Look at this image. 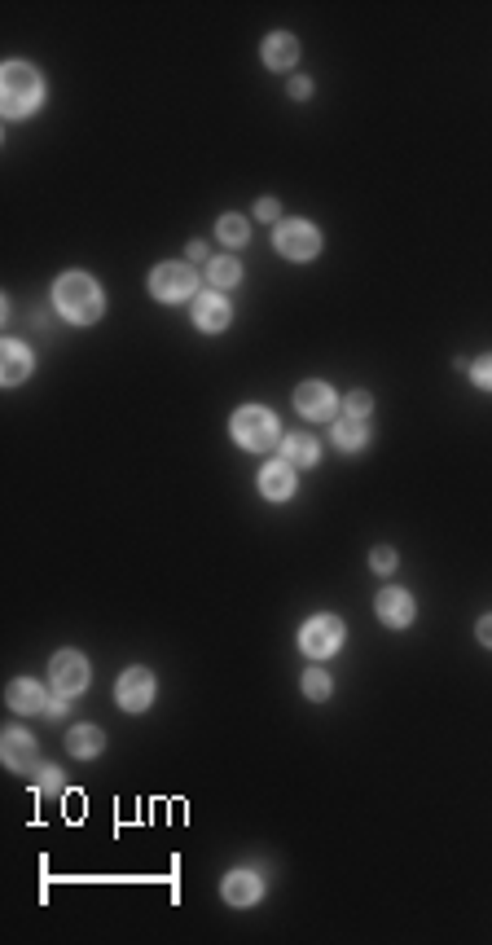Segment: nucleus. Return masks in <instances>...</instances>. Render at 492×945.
Returning a JSON list of instances; mask_svg holds the SVG:
<instances>
[{
	"mask_svg": "<svg viewBox=\"0 0 492 945\" xmlns=\"http://www.w3.org/2000/svg\"><path fill=\"white\" fill-rule=\"evenodd\" d=\"M53 308H58L71 326H93V321L102 317L106 299H102V286L88 273H62L58 282H53Z\"/></svg>",
	"mask_w": 492,
	"mask_h": 945,
	"instance_id": "f257e3e1",
	"label": "nucleus"
},
{
	"mask_svg": "<svg viewBox=\"0 0 492 945\" xmlns=\"http://www.w3.org/2000/svg\"><path fill=\"white\" fill-rule=\"evenodd\" d=\"M40 102H44V75L27 62H9L0 71V110H5V119L36 115Z\"/></svg>",
	"mask_w": 492,
	"mask_h": 945,
	"instance_id": "f03ea898",
	"label": "nucleus"
},
{
	"mask_svg": "<svg viewBox=\"0 0 492 945\" xmlns=\"http://www.w3.org/2000/svg\"><path fill=\"white\" fill-rule=\"evenodd\" d=\"M233 440L242 444V449L251 453H268V449H282V422H277L273 409L264 405H242L238 414L229 422Z\"/></svg>",
	"mask_w": 492,
	"mask_h": 945,
	"instance_id": "7ed1b4c3",
	"label": "nucleus"
},
{
	"mask_svg": "<svg viewBox=\"0 0 492 945\" xmlns=\"http://www.w3.org/2000/svg\"><path fill=\"white\" fill-rule=\"evenodd\" d=\"M273 247H277V255H286V260H295V264L317 260L321 255V229L308 225V220H277Z\"/></svg>",
	"mask_w": 492,
	"mask_h": 945,
	"instance_id": "20e7f679",
	"label": "nucleus"
},
{
	"mask_svg": "<svg viewBox=\"0 0 492 945\" xmlns=\"http://www.w3.org/2000/svg\"><path fill=\"white\" fill-rule=\"evenodd\" d=\"M150 295L159 304H181V299H198V273L181 260H167L150 273Z\"/></svg>",
	"mask_w": 492,
	"mask_h": 945,
	"instance_id": "39448f33",
	"label": "nucleus"
},
{
	"mask_svg": "<svg viewBox=\"0 0 492 945\" xmlns=\"http://www.w3.org/2000/svg\"><path fill=\"white\" fill-rule=\"evenodd\" d=\"M299 647H304L308 660H330V655L343 647V620L339 616H312L308 625L299 629Z\"/></svg>",
	"mask_w": 492,
	"mask_h": 945,
	"instance_id": "423d86ee",
	"label": "nucleus"
},
{
	"mask_svg": "<svg viewBox=\"0 0 492 945\" xmlns=\"http://www.w3.org/2000/svg\"><path fill=\"white\" fill-rule=\"evenodd\" d=\"M295 409L308 422H334L339 418V396L330 383H299L295 387Z\"/></svg>",
	"mask_w": 492,
	"mask_h": 945,
	"instance_id": "0eeeda50",
	"label": "nucleus"
},
{
	"mask_svg": "<svg viewBox=\"0 0 492 945\" xmlns=\"http://www.w3.org/2000/svg\"><path fill=\"white\" fill-rule=\"evenodd\" d=\"M49 682H53V691H62V695H80L88 686V660L80 651H58L49 664Z\"/></svg>",
	"mask_w": 492,
	"mask_h": 945,
	"instance_id": "6e6552de",
	"label": "nucleus"
},
{
	"mask_svg": "<svg viewBox=\"0 0 492 945\" xmlns=\"http://www.w3.org/2000/svg\"><path fill=\"white\" fill-rule=\"evenodd\" d=\"M119 708L123 713H145L154 704V673L150 669H128L119 677Z\"/></svg>",
	"mask_w": 492,
	"mask_h": 945,
	"instance_id": "1a4fd4ad",
	"label": "nucleus"
},
{
	"mask_svg": "<svg viewBox=\"0 0 492 945\" xmlns=\"http://www.w3.org/2000/svg\"><path fill=\"white\" fill-rule=\"evenodd\" d=\"M233 321V308H229V299L225 291H203L194 299V326L198 330H207V335H220Z\"/></svg>",
	"mask_w": 492,
	"mask_h": 945,
	"instance_id": "9d476101",
	"label": "nucleus"
},
{
	"mask_svg": "<svg viewBox=\"0 0 492 945\" xmlns=\"http://www.w3.org/2000/svg\"><path fill=\"white\" fill-rule=\"evenodd\" d=\"M295 466H290L286 458H277V462H268L264 471H260V493L268 497V502H290L295 497Z\"/></svg>",
	"mask_w": 492,
	"mask_h": 945,
	"instance_id": "9b49d317",
	"label": "nucleus"
},
{
	"mask_svg": "<svg viewBox=\"0 0 492 945\" xmlns=\"http://www.w3.org/2000/svg\"><path fill=\"white\" fill-rule=\"evenodd\" d=\"M0 752H5V765L14 774H31V770H36V739H31L27 730H5Z\"/></svg>",
	"mask_w": 492,
	"mask_h": 945,
	"instance_id": "f8f14e48",
	"label": "nucleus"
},
{
	"mask_svg": "<svg viewBox=\"0 0 492 945\" xmlns=\"http://www.w3.org/2000/svg\"><path fill=\"white\" fill-rule=\"evenodd\" d=\"M378 620H383L387 629H405V625H413V598L405 594V589L387 585L383 594H378Z\"/></svg>",
	"mask_w": 492,
	"mask_h": 945,
	"instance_id": "ddd939ff",
	"label": "nucleus"
},
{
	"mask_svg": "<svg viewBox=\"0 0 492 945\" xmlns=\"http://www.w3.org/2000/svg\"><path fill=\"white\" fill-rule=\"evenodd\" d=\"M220 893H225L229 906H255L260 902V893H264V884H260V875L255 871H229L225 884H220Z\"/></svg>",
	"mask_w": 492,
	"mask_h": 945,
	"instance_id": "4468645a",
	"label": "nucleus"
},
{
	"mask_svg": "<svg viewBox=\"0 0 492 945\" xmlns=\"http://www.w3.org/2000/svg\"><path fill=\"white\" fill-rule=\"evenodd\" d=\"M44 704H49V691H44L36 677H18V682L9 686V708H14L18 717L44 713Z\"/></svg>",
	"mask_w": 492,
	"mask_h": 945,
	"instance_id": "2eb2a0df",
	"label": "nucleus"
},
{
	"mask_svg": "<svg viewBox=\"0 0 492 945\" xmlns=\"http://www.w3.org/2000/svg\"><path fill=\"white\" fill-rule=\"evenodd\" d=\"M27 374H31V348L27 343H18V339H9L5 348H0V383L18 387Z\"/></svg>",
	"mask_w": 492,
	"mask_h": 945,
	"instance_id": "dca6fc26",
	"label": "nucleus"
},
{
	"mask_svg": "<svg viewBox=\"0 0 492 945\" xmlns=\"http://www.w3.org/2000/svg\"><path fill=\"white\" fill-rule=\"evenodd\" d=\"M264 66L268 71H290V66L299 62V40L286 36V31H273V36L264 40Z\"/></svg>",
	"mask_w": 492,
	"mask_h": 945,
	"instance_id": "f3484780",
	"label": "nucleus"
},
{
	"mask_svg": "<svg viewBox=\"0 0 492 945\" xmlns=\"http://www.w3.org/2000/svg\"><path fill=\"white\" fill-rule=\"evenodd\" d=\"M330 440L339 444L343 453L365 449V444H369V427H365V418H348V414L334 418V422H330Z\"/></svg>",
	"mask_w": 492,
	"mask_h": 945,
	"instance_id": "a211bd4d",
	"label": "nucleus"
},
{
	"mask_svg": "<svg viewBox=\"0 0 492 945\" xmlns=\"http://www.w3.org/2000/svg\"><path fill=\"white\" fill-rule=\"evenodd\" d=\"M106 748V735L97 726H75L71 735H66V752L80 756V761H93V756H102Z\"/></svg>",
	"mask_w": 492,
	"mask_h": 945,
	"instance_id": "6ab92c4d",
	"label": "nucleus"
},
{
	"mask_svg": "<svg viewBox=\"0 0 492 945\" xmlns=\"http://www.w3.org/2000/svg\"><path fill=\"white\" fill-rule=\"evenodd\" d=\"M282 458L295 466V471H304V466H317L321 444L312 440V436H286V440H282Z\"/></svg>",
	"mask_w": 492,
	"mask_h": 945,
	"instance_id": "aec40b11",
	"label": "nucleus"
},
{
	"mask_svg": "<svg viewBox=\"0 0 492 945\" xmlns=\"http://www.w3.org/2000/svg\"><path fill=\"white\" fill-rule=\"evenodd\" d=\"M207 282L211 291H233L242 282V264L233 255H216V260H207Z\"/></svg>",
	"mask_w": 492,
	"mask_h": 945,
	"instance_id": "412c9836",
	"label": "nucleus"
},
{
	"mask_svg": "<svg viewBox=\"0 0 492 945\" xmlns=\"http://www.w3.org/2000/svg\"><path fill=\"white\" fill-rule=\"evenodd\" d=\"M31 778H36V792H44V796H62L66 792V778H62L58 765H36Z\"/></svg>",
	"mask_w": 492,
	"mask_h": 945,
	"instance_id": "4be33fe9",
	"label": "nucleus"
},
{
	"mask_svg": "<svg viewBox=\"0 0 492 945\" xmlns=\"http://www.w3.org/2000/svg\"><path fill=\"white\" fill-rule=\"evenodd\" d=\"M220 242H229V247H242L246 238H251V225H246V216H220Z\"/></svg>",
	"mask_w": 492,
	"mask_h": 945,
	"instance_id": "5701e85b",
	"label": "nucleus"
},
{
	"mask_svg": "<svg viewBox=\"0 0 492 945\" xmlns=\"http://www.w3.org/2000/svg\"><path fill=\"white\" fill-rule=\"evenodd\" d=\"M330 686H334V682H330V677L321 673V669H308V673H304V695H308V699H330Z\"/></svg>",
	"mask_w": 492,
	"mask_h": 945,
	"instance_id": "b1692460",
	"label": "nucleus"
},
{
	"mask_svg": "<svg viewBox=\"0 0 492 945\" xmlns=\"http://www.w3.org/2000/svg\"><path fill=\"white\" fill-rule=\"evenodd\" d=\"M396 563H400V559H396V550H391V546H378L374 554H369V567H374V572H378V576H387V572H396Z\"/></svg>",
	"mask_w": 492,
	"mask_h": 945,
	"instance_id": "393cba45",
	"label": "nucleus"
},
{
	"mask_svg": "<svg viewBox=\"0 0 492 945\" xmlns=\"http://www.w3.org/2000/svg\"><path fill=\"white\" fill-rule=\"evenodd\" d=\"M343 409H348V418H369V409H374V396L369 392H352L343 400Z\"/></svg>",
	"mask_w": 492,
	"mask_h": 945,
	"instance_id": "a878e982",
	"label": "nucleus"
},
{
	"mask_svg": "<svg viewBox=\"0 0 492 945\" xmlns=\"http://www.w3.org/2000/svg\"><path fill=\"white\" fill-rule=\"evenodd\" d=\"M471 378H475V387H484V392H492V352L488 357H479L471 365Z\"/></svg>",
	"mask_w": 492,
	"mask_h": 945,
	"instance_id": "bb28decb",
	"label": "nucleus"
},
{
	"mask_svg": "<svg viewBox=\"0 0 492 945\" xmlns=\"http://www.w3.org/2000/svg\"><path fill=\"white\" fill-rule=\"evenodd\" d=\"M66 699H71V695L53 691V695H49V704H44V717H49V721H66Z\"/></svg>",
	"mask_w": 492,
	"mask_h": 945,
	"instance_id": "cd10ccee",
	"label": "nucleus"
},
{
	"mask_svg": "<svg viewBox=\"0 0 492 945\" xmlns=\"http://www.w3.org/2000/svg\"><path fill=\"white\" fill-rule=\"evenodd\" d=\"M290 97H295V102H308V97H312V80H308V75L290 80Z\"/></svg>",
	"mask_w": 492,
	"mask_h": 945,
	"instance_id": "c85d7f7f",
	"label": "nucleus"
},
{
	"mask_svg": "<svg viewBox=\"0 0 492 945\" xmlns=\"http://www.w3.org/2000/svg\"><path fill=\"white\" fill-rule=\"evenodd\" d=\"M255 216H260V220H282V207H277V198H260Z\"/></svg>",
	"mask_w": 492,
	"mask_h": 945,
	"instance_id": "c756f323",
	"label": "nucleus"
},
{
	"mask_svg": "<svg viewBox=\"0 0 492 945\" xmlns=\"http://www.w3.org/2000/svg\"><path fill=\"white\" fill-rule=\"evenodd\" d=\"M475 633H479V642H484V647L492 651V616H479V629H475Z\"/></svg>",
	"mask_w": 492,
	"mask_h": 945,
	"instance_id": "7c9ffc66",
	"label": "nucleus"
},
{
	"mask_svg": "<svg viewBox=\"0 0 492 945\" xmlns=\"http://www.w3.org/2000/svg\"><path fill=\"white\" fill-rule=\"evenodd\" d=\"M189 260H211L207 242H189Z\"/></svg>",
	"mask_w": 492,
	"mask_h": 945,
	"instance_id": "2f4dec72",
	"label": "nucleus"
}]
</instances>
